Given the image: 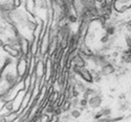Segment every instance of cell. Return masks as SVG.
<instances>
[{
    "instance_id": "obj_1",
    "label": "cell",
    "mask_w": 131,
    "mask_h": 122,
    "mask_svg": "<svg viewBox=\"0 0 131 122\" xmlns=\"http://www.w3.org/2000/svg\"><path fill=\"white\" fill-rule=\"evenodd\" d=\"M101 103H102V98L99 95H92L89 98V100H88V106L90 107H92V109L99 107L101 106Z\"/></svg>"
},
{
    "instance_id": "obj_2",
    "label": "cell",
    "mask_w": 131,
    "mask_h": 122,
    "mask_svg": "<svg viewBox=\"0 0 131 122\" xmlns=\"http://www.w3.org/2000/svg\"><path fill=\"white\" fill-rule=\"evenodd\" d=\"M115 71V69L114 67L112 66V64H109V63H106L105 65L102 66V68H101V71L100 73L102 75H104V76H107V75H110L112 74L113 72Z\"/></svg>"
},
{
    "instance_id": "obj_3",
    "label": "cell",
    "mask_w": 131,
    "mask_h": 122,
    "mask_svg": "<svg viewBox=\"0 0 131 122\" xmlns=\"http://www.w3.org/2000/svg\"><path fill=\"white\" fill-rule=\"evenodd\" d=\"M79 75H81V77L84 78V81H86L88 82H91V81H93V78H92V75H91V73L86 70V69H84V68H80V70H79V73H78Z\"/></svg>"
},
{
    "instance_id": "obj_4",
    "label": "cell",
    "mask_w": 131,
    "mask_h": 122,
    "mask_svg": "<svg viewBox=\"0 0 131 122\" xmlns=\"http://www.w3.org/2000/svg\"><path fill=\"white\" fill-rule=\"evenodd\" d=\"M75 63H76V66H78L79 68H83L85 66V62H84V58L81 57L80 54H78L77 57H75Z\"/></svg>"
},
{
    "instance_id": "obj_5",
    "label": "cell",
    "mask_w": 131,
    "mask_h": 122,
    "mask_svg": "<svg viewBox=\"0 0 131 122\" xmlns=\"http://www.w3.org/2000/svg\"><path fill=\"white\" fill-rule=\"evenodd\" d=\"M100 113L103 115L104 117H107V116H109V115L111 114V110L108 109V107H104V109H102V110L100 111Z\"/></svg>"
},
{
    "instance_id": "obj_6",
    "label": "cell",
    "mask_w": 131,
    "mask_h": 122,
    "mask_svg": "<svg viewBox=\"0 0 131 122\" xmlns=\"http://www.w3.org/2000/svg\"><path fill=\"white\" fill-rule=\"evenodd\" d=\"M70 116L72 118H79L81 116V111L78 110V109H75L73 111H71V113H70Z\"/></svg>"
},
{
    "instance_id": "obj_7",
    "label": "cell",
    "mask_w": 131,
    "mask_h": 122,
    "mask_svg": "<svg viewBox=\"0 0 131 122\" xmlns=\"http://www.w3.org/2000/svg\"><path fill=\"white\" fill-rule=\"evenodd\" d=\"M80 104H81V110L80 111L86 109V106H88V100H87V98H83L82 100H80Z\"/></svg>"
},
{
    "instance_id": "obj_8",
    "label": "cell",
    "mask_w": 131,
    "mask_h": 122,
    "mask_svg": "<svg viewBox=\"0 0 131 122\" xmlns=\"http://www.w3.org/2000/svg\"><path fill=\"white\" fill-rule=\"evenodd\" d=\"M5 79H6V81H8L10 85H13L14 81H15V77H14V76L10 74H10H6Z\"/></svg>"
},
{
    "instance_id": "obj_9",
    "label": "cell",
    "mask_w": 131,
    "mask_h": 122,
    "mask_svg": "<svg viewBox=\"0 0 131 122\" xmlns=\"http://www.w3.org/2000/svg\"><path fill=\"white\" fill-rule=\"evenodd\" d=\"M70 107H71V102L66 101L64 103V106H63V107H62V112H67V111L70 110Z\"/></svg>"
},
{
    "instance_id": "obj_10",
    "label": "cell",
    "mask_w": 131,
    "mask_h": 122,
    "mask_svg": "<svg viewBox=\"0 0 131 122\" xmlns=\"http://www.w3.org/2000/svg\"><path fill=\"white\" fill-rule=\"evenodd\" d=\"M106 33H107L108 36L114 34V33H115V28H114L113 26H109V27H107V28H106Z\"/></svg>"
},
{
    "instance_id": "obj_11",
    "label": "cell",
    "mask_w": 131,
    "mask_h": 122,
    "mask_svg": "<svg viewBox=\"0 0 131 122\" xmlns=\"http://www.w3.org/2000/svg\"><path fill=\"white\" fill-rule=\"evenodd\" d=\"M77 87L81 90V92H83V93H84L85 90H86V87H85L83 83H82V82H80V81H77Z\"/></svg>"
},
{
    "instance_id": "obj_12",
    "label": "cell",
    "mask_w": 131,
    "mask_h": 122,
    "mask_svg": "<svg viewBox=\"0 0 131 122\" xmlns=\"http://www.w3.org/2000/svg\"><path fill=\"white\" fill-rule=\"evenodd\" d=\"M67 19H68L70 22H72V23H75L76 21H77V17L75 15H72V14H69V16L67 17Z\"/></svg>"
},
{
    "instance_id": "obj_13",
    "label": "cell",
    "mask_w": 131,
    "mask_h": 122,
    "mask_svg": "<svg viewBox=\"0 0 131 122\" xmlns=\"http://www.w3.org/2000/svg\"><path fill=\"white\" fill-rule=\"evenodd\" d=\"M95 122H110V119L107 118V117H102V118H100V119H98Z\"/></svg>"
},
{
    "instance_id": "obj_14",
    "label": "cell",
    "mask_w": 131,
    "mask_h": 122,
    "mask_svg": "<svg viewBox=\"0 0 131 122\" xmlns=\"http://www.w3.org/2000/svg\"><path fill=\"white\" fill-rule=\"evenodd\" d=\"M101 42H102V43H107V42H109V36H108V34H106V36H104L103 38H102V39H101Z\"/></svg>"
},
{
    "instance_id": "obj_15",
    "label": "cell",
    "mask_w": 131,
    "mask_h": 122,
    "mask_svg": "<svg viewBox=\"0 0 131 122\" xmlns=\"http://www.w3.org/2000/svg\"><path fill=\"white\" fill-rule=\"evenodd\" d=\"M5 107H6V110H8L9 112H12V111H13V102L10 101V103H8V104L5 106Z\"/></svg>"
},
{
    "instance_id": "obj_16",
    "label": "cell",
    "mask_w": 131,
    "mask_h": 122,
    "mask_svg": "<svg viewBox=\"0 0 131 122\" xmlns=\"http://www.w3.org/2000/svg\"><path fill=\"white\" fill-rule=\"evenodd\" d=\"M79 94H80V92L78 91V89H73L72 90V96H73V98H77L78 96H79Z\"/></svg>"
},
{
    "instance_id": "obj_17",
    "label": "cell",
    "mask_w": 131,
    "mask_h": 122,
    "mask_svg": "<svg viewBox=\"0 0 131 122\" xmlns=\"http://www.w3.org/2000/svg\"><path fill=\"white\" fill-rule=\"evenodd\" d=\"M127 28H128L129 30H131V21H130V22L127 23Z\"/></svg>"
},
{
    "instance_id": "obj_18",
    "label": "cell",
    "mask_w": 131,
    "mask_h": 122,
    "mask_svg": "<svg viewBox=\"0 0 131 122\" xmlns=\"http://www.w3.org/2000/svg\"><path fill=\"white\" fill-rule=\"evenodd\" d=\"M0 122H6L5 117H0Z\"/></svg>"
},
{
    "instance_id": "obj_19",
    "label": "cell",
    "mask_w": 131,
    "mask_h": 122,
    "mask_svg": "<svg viewBox=\"0 0 131 122\" xmlns=\"http://www.w3.org/2000/svg\"><path fill=\"white\" fill-rule=\"evenodd\" d=\"M3 46H4V43H3V41L0 39V47H3Z\"/></svg>"
},
{
    "instance_id": "obj_20",
    "label": "cell",
    "mask_w": 131,
    "mask_h": 122,
    "mask_svg": "<svg viewBox=\"0 0 131 122\" xmlns=\"http://www.w3.org/2000/svg\"><path fill=\"white\" fill-rule=\"evenodd\" d=\"M58 122H64V121H58Z\"/></svg>"
}]
</instances>
